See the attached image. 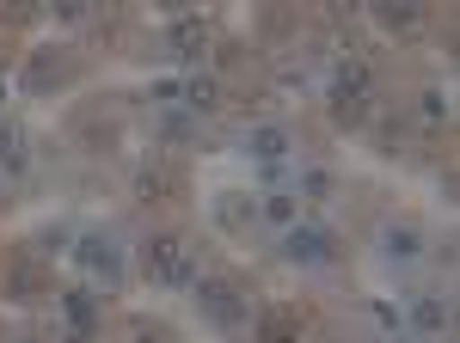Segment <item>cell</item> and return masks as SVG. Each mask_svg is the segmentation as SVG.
<instances>
[{"label": "cell", "instance_id": "cell-1", "mask_svg": "<svg viewBox=\"0 0 460 343\" xmlns=\"http://www.w3.org/2000/svg\"><path fill=\"white\" fill-rule=\"evenodd\" d=\"M325 104H332V123H338V129H368V123H375L381 68L368 62V49H344V56H338L332 86H325Z\"/></svg>", "mask_w": 460, "mask_h": 343}, {"label": "cell", "instance_id": "cell-2", "mask_svg": "<svg viewBox=\"0 0 460 343\" xmlns=\"http://www.w3.org/2000/svg\"><path fill=\"white\" fill-rule=\"evenodd\" d=\"M0 295L19 301V307H43V301L56 295V270H49V258L37 251V240H19V245L0 251Z\"/></svg>", "mask_w": 460, "mask_h": 343}, {"label": "cell", "instance_id": "cell-3", "mask_svg": "<svg viewBox=\"0 0 460 343\" xmlns=\"http://www.w3.org/2000/svg\"><path fill=\"white\" fill-rule=\"evenodd\" d=\"M197 307H203L209 325L240 331L252 312H258V301H252V282L240 270H203V276H197Z\"/></svg>", "mask_w": 460, "mask_h": 343}, {"label": "cell", "instance_id": "cell-4", "mask_svg": "<svg viewBox=\"0 0 460 343\" xmlns=\"http://www.w3.org/2000/svg\"><path fill=\"white\" fill-rule=\"evenodd\" d=\"M142 270L160 288H190L197 282V240H184V233H147Z\"/></svg>", "mask_w": 460, "mask_h": 343}, {"label": "cell", "instance_id": "cell-5", "mask_svg": "<svg viewBox=\"0 0 460 343\" xmlns=\"http://www.w3.org/2000/svg\"><path fill=\"white\" fill-rule=\"evenodd\" d=\"M136 197L147 208H178L190 197V166H184V154H147L142 166H136Z\"/></svg>", "mask_w": 460, "mask_h": 343}, {"label": "cell", "instance_id": "cell-6", "mask_svg": "<svg viewBox=\"0 0 460 343\" xmlns=\"http://www.w3.org/2000/svg\"><path fill=\"white\" fill-rule=\"evenodd\" d=\"M86 74V56L74 49V43H43L25 56V92H62Z\"/></svg>", "mask_w": 460, "mask_h": 343}, {"label": "cell", "instance_id": "cell-7", "mask_svg": "<svg viewBox=\"0 0 460 343\" xmlns=\"http://www.w3.org/2000/svg\"><path fill=\"white\" fill-rule=\"evenodd\" d=\"M283 258L301 264V270H325V264L344 258V245L325 221H295V227H283Z\"/></svg>", "mask_w": 460, "mask_h": 343}, {"label": "cell", "instance_id": "cell-8", "mask_svg": "<svg viewBox=\"0 0 460 343\" xmlns=\"http://www.w3.org/2000/svg\"><path fill=\"white\" fill-rule=\"evenodd\" d=\"M74 264L93 276L105 295L117 288V282H123V251H117V240H111L105 227H86V233H74Z\"/></svg>", "mask_w": 460, "mask_h": 343}, {"label": "cell", "instance_id": "cell-9", "mask_svg": "<svg viewBox=\"0 0 460 343\" xmlns=\"http://www.w3.org/2000/svg\"><path fill=\"white\" fill-rule=\"evenodd\" d=\"M166 49H172V62H203L215 49V25L203 13H184V0H178V13H166Z\"/></svg>", "mask_w": 460, "mask_h": 343}, {"label": "cell", "instance_id": "cell-10", "mask_svg": "<svg viewBox=\"0 0 460 343\" xmlns=\"http://www.w3.org/2000/svg\"><path fill=\"white\" fill-rule=\"evenodd\" d=\"M56 312H62V343H93L99 325H105V301L93 288H68L56 295Z\"/></svg>", "mask_w": 460, "mask_h": 343}, {"label": "cell", "instance_id": "cell-11", "mask_svg": "<svg viewBox=\"0 0 460 343\" xmlns=\"http://www.w3.org/2000/svg\"><path fill=\"white\" fill-rule=\"evenodd\" d=\"M68 129H74L80 141H86L93 154H117V141H123V117H117L111 104H80Z\"/></svg>", "mask_w": 460, "mask_h": 343}, {"label": "cell", "instance_id": "cell-12", "mask_svg": "<svg viewBox=\"0 0 460 343\" xmlns=\"http://www.w3.org/2000/svg\"><path fill=\"white\" fill-rule=\"evenodd\" d=\"M368 25L387 31V37H418L429 25V13L411 6V0H375V6H368Z\"/></svg>", "mask_w": 460, "mask_h": 343}, {"label": "cell", "instance_id": "cell-13", "mask_svg": "<svg viewBox=\"0 0 460 343\" xmlns=\"http://www.w3.org/2000/svg\"><path fill=\"white\" fill-rule=\"evenodd\" d=\"M258 221H264V215H258V197H246V190H221V197H215V227H221V233L246 240Z\"/></svg>", "mask_w": 460, "mask_h": 343}, {"label": "cell", "instance_id": "cell-14", "mask_svg": "<svg viewBox=\"0 0 460 343\" xmlns=\"http://www.w3.org/2000/svg\"><path fill=\"white\" fill-rule=\"evenodd\" d=\"M246 154H252L264 172H283V160L295 154V136H288L283 123H258V129L246 136Z\"/></svg>", "mask_w": 460, "mask_h": 343}, {"label": "cell", "instance_id": "cell-15", "mask_svg": "<svg viewBox=\"0 0 460 343\" xmlns=\"http://www.w3.org/2000/svg\"><path fill=\"white\" fill-rule=\"evenodd\" d=\"M31 172V136L19 117H0V178H25Z\"/></svg>", "mask_w": 460, "mask_h": 343}, {"label": "cell", "instance_id": "cell-16", "mask_svg": "<svg viewBox=\"0 0 460 343\" xmlns=\"http://www.w3.org/2000/svg\"><path fill=\"white\" fill-rule=\"evenodd\" d=\"M178 104H184L190 117H215V110H227V86H221V74H190L184 92H178Z\"/></svg>", "mask_w": 460, "mask_h": 343}, {"label": "cell", "instance_id": "cell-17", "mask_svg": "<svg viewBox=\"0 0 460 343\" xmlns=\"http://www.w3.org/2000/svg\"><path fill=\"white\" fill-rule=\"evenodd\" d=\"M411 325H418L424 338H442V331L455 325V301H448L442 288H424V295H411Z\"/></svg>", "mask_w": 460, "mask_h": 343}, {"label": "cell", "instance_id": "cell-18", "mask_svg": "<svg viewBox=\"0 0 460 343\" xmlns=\"http://www.w3.org/2000/svg\"><path fill=\"white\" fill-rule=\"evenodd\" d=\"M252 338H258V343H301V312H295V307L252 312Z\"/></svg>", "mask_w": 460, "mask_h": 343}, {"label": "cell", "instance_id": "cell-19", "mask_svg": "<svg viewBox=\"0 0 460 343\" xmlns=\"http://www.w3.org/2000/svg\"><path fill=\"white\" fill-rule=\"evenodd\" d=\"M418 251H424V233H418L411 221H387V227H381V258H387V264H411Z\"/></svg>", "mask_w": 460, "mask_h": 343}, {"label": "cell", "instance_id": "cell-20", "mask_svg": "<svg viewBox=\"0 0 460 343\" xmlns=\"http://www.w3.org/2000/svg\"><path fill=\"white\" fill-rule=\"evenodd\" d=\"M301 197H295V190H270V197H258V215H264V221H277V227H295V221H301Z\"/></svg>", "mask_w": 460, "mask_h": 343}, {"label": "cell", "instance_id": "cell-21", "mask_svg": "<svg viewBox=\"0 0 460 343\" xmlns=\"http://www.w3.org/2000/svg\"><path fill=\"white\" fill-rule=\"evenodd\" d=\"M295 197H301V203H332V197H338V178H332V172L325 166H314V172H301V184H295Z\"/></svg>", "mask_w": 460, "mask_h": 343}, {"label": "cell", "instance_id": "cell-22", "mask_svg": "<svg viewBox=\"0 0 460 343\" xmlns=\"http://www.w3.org/2000/svg\"><path fill=\"white\" fill-rule=\"evenodd\" d=\"M362 319H368V325H375V331H381L387 343H399V325H405V312L393 307V301H362Z\"/></svg>", "mask_w": 460, "mask_h": 343}, {"label": "cell", "instance_id": "cell-23", "mask_svg": "<svg viewBox=\"0 0 460 343\" xmlns=\"http://www.w3.org/2000/svg\"><path fill=\"white\" fill-rule=\"evenodd\" d=\"M123 343H178V331L166 319H129L123 325Z\"/></svg>", "mask_w": 460, "mask_h": 343}, {"label": "cell", "instance_id": "cell-24", "mask_svg": "<svg viewBox=\"0 0 460 343\" xmlns=\"http://www.w3.org/2000/svg\"><path fill=\"white\" fill-rule=\"evenodd\" d=\"M37 13L43 6H31V0H0V31H25V25H37Z\"/></svg>", "mask_w": 460, "mask_h": 343}, {"label": "cell", "instance_id": "cell-25", "mask_svg": "<svg viewBox=\"0 0 460 343\" xmlns=\"http://www.w3.org/2000/svg\"><path fill=\"white\" fill-rule=\"evenodd\" d=\"M49 13H56L62 25H93V6H86V0H56Z\"/></svg>", "mask_w": 460, "mask_h": 343}, {"label": "cell", "instance_id": "cell-26", "mask_svg": "<svg viewBox=\"0 0 460 343\" xmlns=\"http://www.w3.org/2000/svg\"><path fill=\"white\" fill-rule=\"evenodd\" d=\"M6 343H49V331H37V325H25V331H13Z\"/></svg>", "mask_w": 460, "mask_h": 343}, {"label": "cell", "instance_id": "cell-27", "mask_svg": "<svg viewBox=\"0 0 460 343\" xmlns=\"http://www.w3.org/2000/svg\"><path fill=\"white\" fill-rule=\"evenodd\" d=\"M0 99H6V74H0Z\"/></svg>", "mask_w": 460, "mask_h": 343}]
</instances>
